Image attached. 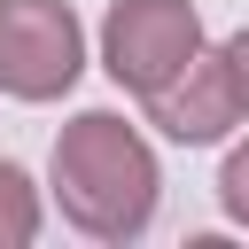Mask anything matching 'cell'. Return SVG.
<instances>
[{
    "label": "cell",
    "mask_w": 249,
    "mask_h": 249,
    "mask_svg": "<svg viewBox=\"0 0 249 249\" xmlns=\"http://www.w3.org/2000/svg\"><path fill=\"white\" fill-rule=\"evenodd\" d=\"M54 202L78 233L93 241H140L148 218H156V195H163V171H156V148L117 117V109H86L62 124L54 140Z\"/></svg>",
    "instance_id": "obj_1"
},
{
    "label": "cell",
    "mask_w": 249,
    "mask_h": 249,
    "mask_svg": "<svg viewBox=\"0 0 249 249\" xmlns=\"http://www.w3.org/2000/svg\"><path fill=\"white\" fill-rule=\"evenodd\" d=\"M202 54V16L187 0H117L101 23V62L124 93H163L187 62Z\"/></svg>",
    "instance_id": "obj_2"
},
{
    "label": "cell",
    "mask_w": 249,
    "mask_h": 249,
    "mask_svg": "<svg viewBox=\"0 0 249 249\" xmlns=\"http://www.w3.org/2000/svg\"><path fill=\"white\" fill-rule=\"evenodd\" d=\"M86 70V31L70 0H0V93L62 101Z\"/></svg>",
    "instance_id": "obj_3"
},
{
    "label": "cell",
    "mask_w": 249,
    "mask_h": 249,
    "mask_svg": "<svg viewBox=\"0 0 249 249\" xmlns=\"http://www.w3.org/2000/svg\"><path fill=\"white\" fill-rule=\"evenodd\" d=\"M148 124L179 148H210L226 140V124H241V101H233V78H226V54H195L163 93H148Z\"/></svg>",
    "instance_id": "obj_4"
},
{
    "label": "cell",
    "mask_w": 249,
    "mask_h": 249,
    "mask_svg": "<svg viewBox=\"0 0 249 249\" xmlns=\"http://www.w3.org/2000/svg\"><path fill=\"white\" fill-rule=\"evenodd\" d=\"M39 241V187L23 163L0 156V249H31Z\"/></svg>",
    "instance_id": "obj_5"
},
{
    "label": "cell",
    "mask_w": 249,
    "mask_h": 249,
    "mask_svg": "<svg viewBox=\"0 0 249 249\" xmlns=\"http://www.w3.org/2000/svg\"><path fill=\"white\" fill-rule=\"evenodd\" d=\"M218 202H226V218L249 233V140L226 156V171H218Z\"/></svg>",
    "instance_id": "obj_6"
},
{
    "label": "cell",
    "mask_w": 249,
    "mask_h": 249,
    "mask_svg": "<svg viewBox=\"0 0 249 249\" xmlns=\"http://www.w3.org/2000/svg\"><path fill=\"white\" fill-rule=\"evenodd\" d=\"M218 54H226V78H233V101H241V124H249V31H233Z\"/></svg>",
    "instance_id": "obj_7"
}]
</instances>
